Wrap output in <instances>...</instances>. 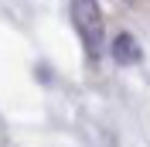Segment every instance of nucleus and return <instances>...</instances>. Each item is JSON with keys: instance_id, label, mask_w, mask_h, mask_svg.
Returning <instances> with one entry per match:
<instances>
[{"instance_id": "f03ea898", "label": "nucleus", "mask_w": 150, "mask_h": 147, "mask_svg": "<svg viewBox=\"0 0 150 147\" xmlns=\"http://www.w3.org/2000/svg\"><path fill=\"white\" fill-rule=\"evenodd\" d=\"M112 58H116V62H123V65L140 62V45H137L130 34H120L116 41H112Z\"/></svg>"}, {"instance_id": "f257e3e1", "label": "nucleus", "mask_w": 150, "mask_h": 147, "mask_svg": "<svg viewBox=\"0 0 150 147\" xmlns=\"http://www.w3.org/2000/svg\"><path fill=\"white\" fill-rule=\"evenodd\" d=\"M72 21H75V31L82 34L89 55H96L103 48V10L96 0H72Z\"/></svg>"}]
</instances>
